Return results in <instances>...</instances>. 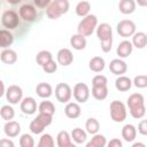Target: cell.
<instances>
[{
  "label": "cell",
  "mask_w": 147,
  "mask_h": 147,
  "mask_svg": "<svg viewBox=\"0 0 147 147\" xmlns=\"http://www.w3.org/2000/svg\"><path fill=\"white\" fill-rule=\"evenodd\" d=\"M126 105L129 107V111L130 115L136 118H142L146 114V107H145V98L141 93H132L127 100H126Z\"/></svg>",
  "instance_id": "cell-1"
},
{
  "label": "cell",
  "mask_w": 147,
  "mask_h": 147,
  "mask_svg": "<svg viewBox=\"0 0 147 147\" xmlns=\"http://www.w3.org/2000/svg\"><path fill=\"white\" fill-rule=\"evenodd\" d=\"M69 10V1L68 0H54L51 1L49 6L46 8V15L51 20H57L63 14Z\"/></svg>",
  "instance_id": "cell-2"
},
{
  "label": "cell",
  "mask_w": 147,
  "mask_h": 147,
  "mask_svg": "<svg viewBox=\"0 0 147 147\" xmlns=\"http://www.w3.org/2000/svg\"><path fill=\"white\" fill-rule=\"evenodd\" d=\"M96 28H98V18L95 15L90 14L80 20L77 26V31L79 34L84 37H88L94 32V30H96Z\"/></svg>",
  "instance_id": "cell-3"
},
{
  "label": "cell",
  "mask_w": 147,
  "mask_h": 147,
  "mask_svg": "<svg viewBox=\"0 0 147 147\" xmlns=\"http://www.w3.org/2000/svg\"><path fill=\"white\" fill-rule=\"evenodd\" d=\"M109 110H110V117L114 122L116 123H121L123 121H125L126 116H127V111H126V107L122 101L118 100H114L111 101L110 106H109Z\"/></svg>",
  "instance_id": "cell-4"
},
{
  "label": "cell",
  "mask_w": 147,
  "mask_h": 147,
  "mask_svg": "<svg viewBox=\"0 0 147 147\" xmlns=\"http://www.w3.org/2000/svg\"><path fill=\"white\" fill-rule=\"evenodd\" d=\"M20 15L14 9H7L1 15V24L6 30H14L20 24Z\"/></svg>",
  "instance_id": "cell-5"
},
{
  "label": "cell",
  "mask_w": 147,
  "mask_h": 147,
  "mask_svg": "<svg viewBox=\"0 0 147 147\" xmlns=\"http://www.w3.org/2000/svg\"><path fill=\"white\" fill-rule=\"evenodd\" d=\"M116 31L123 38L132 37L136 33V24L131 20H122L117 23Z\"/></svg>",
  "instance_id": "cell-6"
},
{
  "label": "cell",
  "mask_w": 147,
  "mask_h": 147,
  "mask_svg": "<svg viewBox=\"0 0 147 147\" xmlns=\"http://www.w3.org/2000/svg\"><path fill=\"white\" fill-rule=\"evenodd\" d=\"M72 96V90L67 83H59L55 86V98L61 103H68Z\"/></svg>",
  "instance_id": "cell-7"
},
{
  "label": "cell",
  "mask_w": 147,
  "mask_h": 147,
  "mask_svg": "<svg viewBox=\"0 0 147 147\" xmlns=\"http://www.w3.org/2000/svg\"><path fill=\"white\" fill-rule=\"evenodd\" d=\"M20 17L25 22H33L37 20L38 13L36 9V6L32 3H24L18 9Z\"/></svg>",
  "instance_id": "cell-8"
},
{
  "label": "cell",
  "mask_w": 147,
  "mask_h": 147,
  "mask_svg": "<svg viewBox=\"0 0 147 147\" xmlns=\"http://www.w3.org/2000/svg\"><path fill=\"white\" fill-rule=\"evenodd\" d=\"M72 95L78 103H85L90 98V88L85 83H77L74 86Z\"/></svg>",
  "instance_id": "cell-9"
},
{
  "label": "cell",
  "mask_w": 147,
  "mask_h": 147,
  "mask_svg": "<svg viewBox=\"0 0 147 147\" xmlns=\"http://www.w3.org/2000/svg\"><path fill=\"white\" fill-rule=\"evenodd\" d=\"M6 99L10 105H17L23 100V90L18 85H10L6 92Z\"/></svg>",
  "instance_id": "cell-10"
},
{
  "label": "cell",
  "mask_w": 147,
  "mask_h": 147,
  "mask_svg": "<svg viewBox=\"0 0 147 147\" xmlns=\"http://www.w3.org/2000/svg\"><path fill=\"white\" fill-rule=\"evenodd\" d=\"M109 70L116 76H123L127 70V64L122 59H114L109 63Z\"/></svg>",
  "instance_id": "cell-11"
},
{
  "label": "cell",
  "mask_w": 147,
  "mask_h": 147,
  "mask_svg": "<svg viewBox=\"0 0 147 147\" xmlns=\"http://www.w3.org/2000/svg\"><path fill=\"white\" fill-rule=\"evenodd\" d=\"M20 108L23 114L25 115H33L37 111V101L32 96L23 98V100L20 103Z\"/></svg>",
  "instance_id": "cell-12"
},
{
  "label": "cell",
  "mask_w": 147,
  "mask_h": 147,
  "mask_svg": "<svg viewBox=\"0 0 147 147\" xmlns=\"http://www.w3.org/2000/svg\"><path fill=\"white\" fill-rule=\"evenodd\" d=\"M56 60L59 64L68 67L74 62V54L69 48H61L56 54Z\"/></svg>",
  "instance_id": "cell-13"
},
{
  "label": "cell",
  "mask_w": 147,
  "mask_h": 147,
  "mask_svg": "<svg viewBox=\"0 0 147 147\" xmlns=\"http://www.w3.org/2000/svg\"><path fill=\"white\" fill-rule=\"evenodd\" d=\"M3 132L8 138H15L21 133V125L16 121L6 122L3 125Z\"/></svg>",
  "instance_id": "cell-14"
},
{
  "label": "cell",
  "mask_w": 147,
  "mask_h": 147,
  "mask_svg": "<svg viewBox=\"0 0 147 147\" xmlns=\"http://www.w3.org/2000/svg\"><path fill=\"white\" fill-rule=\"evenodd\" d=\"M95 31H96V37L99 38L100 41L113 38V29H111L110 24H108V23L99 24Z\"/></svg>",
  "instance_id": "cell-15"
},
{
  "label": "cell",
  "mask_w": 147,
  "mask_h": 147,
  "mask_svg": "<svg viewBox=\"0 0 147 147\" xmlns=\"http://www.w3.org/2000/svg\"><path fill=\"white\" fill-rule=\"evenodd\" d=\"M133 51V45L130 40H123L118 44L117 48H116V53L119 56V59H125L127 56L131 55Z\"/></svg>",
  "instance_id": "cell-16"
},
{
  "label": "cell",
  "mask_w": 147,
  "mask_h": 147,
  "mask_svg": "<svg viewBox=\"0 0 147 147\" xmlns=\"http://www.w3.org/2000/svg\"><path fill=\"white\" fill-rule=\"evenodd\" d=\"M64 114L68 118L71 119L78 118L82 114V108L78 102H68L67 106L64 107Z\"/></svg>",
  "instance_id": "cell-17"
},
{
  "label": "cell",
  "mask_w": 147,
  "mask_h": 147,
  "mask_svg": "<svg viewBox=\"0 0 147 147\" xmlns=\"http://www.w3.org/2000/svg\"><path fill=\"white\" fill-rule=\"evenodd\" d=\"M132 85H133L132 80L129 77L124 76V75L123 76H118L116 78V80H115V87L119 92H126V91H129L132 87Z\"/></svg>",
  "instance_id": "cell-18"
},
{
  "label": "cell",
  "mask_w": 147,
  "mask_h": 147,
  "mask_svg": "<svg viewBox=\"0 0 147 147\" xmlns=\"http://www.w3.org/2000/svg\"><path fill=\"white\" fill-rule=\"evenodd\" d=\"M137 131L138 130L133 124H125L122 127V138L127 142H132L137 137Z\"/></svg>",
  "instance_id": "cell-19"
},
{
  "label": "cell",
  "mask_w": 147,
  "mask_h": 147,
  "mask_svg": "<svg viewBox=\"0 0 147 147\" xmlns=\"http://www.w3.org/2000/svg\"><path fill=\"white\" fill-rule=\"evenodd\" d=\"M86 37L79 34V33H76V34H72L70 37V46L76 49V51H82L86 47Z\"/></svg>",
  "instance_id": "cell-20"
},
{
  "label": "cell",
  "mask_w": 147,
  "mask_h": 147,
  "mask_svg": "<svg viewBox=\"0 0 147 147\" xmlns=\"http://www.w3.org/2000/svg\"><path fill=\"white\" fill-rule=\"evenodd\" d=\"M14 42V36L9 30L2 29L0 31V47L2 49L9 48V46Z\"/></svg>",
  "instance_id": "cell-21"
},
{
  "label": "cell",
  "mask_w": 147,
  "mask_h": 147,
  "mask_svg": "<svg viewBox=\"0 0 147 147\" xmlns=\"http://www.w3.org/2000/svg\"><path fill=\"white\" fill-rule=\"evenodd\" d=\"M36 93L41 99H48L53 94V88L48 83H39L36 86Z\"/></svg>",
  "instance_id": "cell-22"
},
{
  "label": "cell",
  "mask_w": 147,
  "mask_h": 147,
  "mask_svg": "<svg viewBox=\"0 0 147 147\" xmlns=\"http://www.w3.org/2000/svg\"><path fill=\"white\" fill-rule=\"evenodd\" d=\"M132 45L133 47H137L139 49H142L147 46V33L142 32V31H139V32H136L133 36H132Z\"/></svg>",
  "instance_id": "cell-23"
},
{
  "label": "cell",
  "mask_w": 147,
  "mask_h": 147,
  "mask_svg": "<svg viewBox=\"0 0 147 147\" xmlns=\"http://www.w3.org/2000/svg\"><path fill=\"white\" fill-rule=\"evenodd\" d=\"M0 59L5 64H14L17 61V53L10 48L2 49L0 54Z\"/></svg>",
  "instance_id": "cell-24"
},
{
  "label": "cell",
  "mask_w": 147,
  "mask_h": 147,
  "mask_svg": "<svg viewBox=\"0 0 147 147\" xmlns=\"http://www.w3.org/2000/svg\"><path fill=\"white\" fill-rule=\"evenodd\" d=\"M136 6H137V2L134 0H121L118 3V9L122 14L129 15L136 10Z\"/></svg>",
  "instance_id": "cell-25"
},
{
  "label": "cell",
  "mask_w": 147,
  "mask_h": 147,
  "mask_svg": "<svg viewBox=\"0 0 147 147\" xmlns=\"http://www.w3.org/2000/svg\"><path fill=\"white\" fill-rule=\"evenodd\" d=\"M106 67V62L101 56H94L88 62V68L93 72H101Z\"/></svg>",
  "instance_id": "cell-26"
},
{
  "label": "cell",
  "mask_w": 147,
  "mask_h": 147,
  "mask_svg": "<svg viewBox=\"0 0 147 147\" xmlns=\"http://www.w3.org/2000/svg\"><path fill=\"white\" fill-rule=\"evenodd\" d=\"M71 144V134L68 131H60L56 136V145L57 147H68Z\"/></svg>",
  "instance_id": "cell-27"
},
{
  "label": "cell",
  "mask_w": 147,
  "mask_h": 147,
  "mask_svg": "<svg viewBox=\"0 0 147 147\" xmlns=\"http://www.w3.org/2000/svg\"><path fill=\"white\" fill-rule=\"evenodd\" d=\"M71 139L75 144H83L87 139V132L80 127H75L71 131Z\"/></svg>",
  "instance_id": "cell-28"
},
{
  "label": "cell",
  "mask_w": 147,
  "mask_h": 147,
  "mask_svg": "<svg viewBox=\"0 0 147 147\" xmlns=\"http://www.w3.org/2000/svg\"><path fill=\"white\" fill-rule=\"evenodd\" d=\"M38 111L40 114H47V115H51L53 116L54 113H55V106L52 101H48V100H44L39 103L38 106Z\"/></svg>",
  "instance_id": "cell-29"
},
{
  "label": "cell",
  "mask_w": 147,
  "mask_h": 147,
  "mask_svg": "<svg viewBox=\"0 0 147 147\" xmlns=\"http://www.w3.org/2000/svg\"><path fill=\"white\" fill-rule=\"evenodd\" d=\"M76 14L80 17H86L87 15H90V10H91V3L88 1H79L76 5Z\"/></svg>",
  "instance_id": "cell-30"
},
{
  "label": "cell",
  "mask_w": 147,
  "mask_h": 147,
  "mask_svg": "<svg viewBox=\"0 0 147 147\" xmlns=\"http://www.w3.org/2000/svg\"><path fill=\"white\" fill-rule=\"evenodd\" d=\"M52 60H53L52 53H51L49 51H46V49L40 51V52L36 55V62H37V64H39L41 68H42L47 62H49V61H52Z\"/></svg>",
  "instance_id": "cell-31"
},
{
  "label": "cell",
  "mask_w": 147,
  "mask_h": 147,
  "mask_svg": "<svg viewBox=\"0 0 147 147\" xmlns=\"http://www.w3.org/2000/svg\"><path fill=\"white\" fill-rule=\"evenodd\" d=\"M85 129H86V132L90 133V134H96L100 130V123L96 118L94 117H91V118H87L86 123H85Z\"/></svg>",
  "instance_id": "cell-32"
},
{
  "label": "cell",
  "mask_w": 147,
  "mask_h": 147,
  "mask_svg": "<svg viewBox=\"0 0 147 147\" xmlns=\"http://www.w3.org/2000/svg\"><path fill=\"white\" fill-rule=\"evenodd\" d=\"M92 95L94 99L102 101L108 96V88L107 86H93L92 87Z\"/></svg>",
  "instance_id": "cell-33"
},
{
  "label": "cell",
  "mask_w": 147,
  "mask_h": 147,
  "mask_svg": "<svg viewBox=\"0 0 147 147\" xmlns=\"http://www.w3.org/2000/svg\"><path fill=\"white\" fill-rule=\"evenodd\" d=\"M0 116L2 119H5L6 122H9L14 118L15 116V110L10 105H3L0 108Z\"/></svg>",
  "instance_id": "cell-34"
},
{
  "label": "cell",
  "mask_w": 147,
  "mask_h": 147,
  "mask_svg": "<svg viewBox=\"0 0 147 147\" xmlns=\"http://www.w3.org/2000/svg\"><path fill=\"white\" fill-rule=\"evenodd\" d=\"M37 147H55V141L54 138L49 133H44L39 138Z\"/></svg>",
  "instance_id": "cell-35"
},
{
  "label": "cell",
  "mask_w": 147,
  "mask_h": 147,
  "mask_svg": "<svg viewBox=\"0 0 147 147\" xmlns=\"http://www.w3.org/2000/svg\"><path fill=\"white\" fill-rule=\"evenodd\" d=\"M45 125L36 117L34 119H32L31 121V123H30V126H29V129H30V131L32 132V133H34V134H40V133H42L44 132V130H45Z\"/></svg>",
  "instance_id": "cell-36"
},
{
  "label": "cell",
  "mask_w": 147,
  "mask_h": 147,
  "mask_svg": "<svg viewBox=\"0 0 147 147\" xmlns=\"http://www.w3.org/2000/svg\"><path fill=\"white\" fill-rule=\"evenodd\" d=\"M95 147H106L107 146V139L103 134H100V133H96L92 137V139L90 140Z\"/></svg>",
  "instance_id": "cell-37"
},
{
  "label": "cell",
  "mask_w": 147,
  "mask_h": 147,
  "mask_svg": "<svg viewBox=\"0 0 147 147\" xmlns=\"http://www.w3.org/2000/svg\"><path fill=\"white\" fill-rule=\"evenodd\" d=\"M20 146L21 147H34V139L31 134L24 133L20 138Z\"/></svg>",
  "instance_id": "cell-38"
},
{
  "label": "cell",
  "mask_w": 147,
  "mask_h": 147,
  "mask_svg": "<svg viewBox=\"0 0 147 147\" xmlns=\"http://www.w3.org/2000/svg\"><path fill=\"white\" fill-rule=\"evenodd\" d=\"M133 85L138 88H145L147 87V75H138L132 80Z\"/></svg>",
  "instance_id": "cell-39"
},
{
  "label": "cell",
  "mask_w": 147,
  "mask_h": 147,
  "mask_svg": "<svg viewBox=\"0 0 147 147\" xmlns=\"http://www.w3.org/2000/svg\"><path fill=\"white\" fill-rule=\"evenodd\" d=\"M108 79L103 75H95L92 79V86H107Z\"/></svg>",
  "instance_id": "cell-40"
},
{
  "label": "cell",
  "mask_w": 147,
  "mask_h": 147,
  "mask_svg": "<svg viewBox=\"0 0 147 147\" xmlns=\"http://www.w3.org/2000/svg\"><path fill=\"white\" fill-rule=\"evenodd\" d=\"M57 62H55L54 60H52V61H49V62H47L44 67H42V70L46 72V74H53V72H55L56 70H57Z\"/></svg>",
  "instance_id": "cell-41"
},
{
  "label": "cell",
  "mask_w": 147,
  "mask_h": 147,
  "mask_svg": "<svg viewBox=\"0 0 147 147\" xmlns=\"http://www.w3.org/2000/svg\"><path fill=\"white\" fill-rule=\"evenodd\" d=\"M37 118L45 125V126H48V125H51L52 124V122H53V116H51V115H47V114H38L37 115Z\"/></svg>",
  "instance_id": "cell-42"
},
{
  "label": "cell",
  "mask_w": 147,
  "mask_h": 147,
  "mask_svg": "<svg viewBox=\"0 0 147 147\" xmlns=\"http://www.w3.org/2000/svg\"><path fill=\"white\" fill-rule=\"evenodd\" d=\"M100 46H101V51H102V52H105V53L110 52V49H111V47H113V38L100 41Z\"/></svg>",
  "instance_id": "cell-43"
},
{
  "label": "cell",
  "mask_w": 147,
  "mask_h": 147,
  "mask_svg": "<svg viewBox=\"0 0 147 147\" xmlns=\"http://www.w3.org/2000/svg\"><path fill=\"white\" fill-rule=\"evenodd\" d=\"M138 132L142 136H147V119H142L138 124Z\"/></svg>",
  "instance_id": "cell-44"
},
{
  "label": "cell",
  "mask_w": 147,
  "mask_h": 147,
  "mask_svg": "<svg viewBox=\"0 0 147 147\" xmlns=\"http://www.w3.org/2000/svg\"><path fill=\"white\" fill-rule=\"evenodd\" d=\"M106 147H123V144L118 138H114V139H110L107 142Z\"/></svg>",
  "instance_id": "cell-45"
},
{
  "label": "cell",
  "mask_w": 147,
  "mask_h": 147,
  "mask_svg": "<svg viewBox=\"0 0 147 147\" xmlns=\"http://www.w3.org/2000/svg\"><path fill=\"white\" fill-rule=\"evenodd\" d=\"M0 147H15V144L11 139L8 138H2L0 140Z\"/></svg>",
  "instance_id": "cell-46"
},
{
  "label": "cell",
  "mask_w": 147,
  "mask_h": 147,
  "mask_svg": "<svg viewBox=\"0 0 147 147\" xmlns=\"http://www.w3.org/2000/svg\"><path fill=\"white\" fill-rule=\"evenodd\" d=\"M49 3H51V1L49 0H36L34 2H33V5L37 7V8H44V7H48L49 6Z\"/></svg>",
  "instance_id": "cell-47"
},
{
  "label": "cell",
  "mask_w": 147,
  "mask_h": 147,
  "mask_svg": "<svg viewBox=\"0 0 147 147\" xmlns=\"http://www.w3.org/2000/svg\"><path fill=\"white\" fill-rule=\"evenodd\" d=\"M131 147H146V145L144 142H141V141H136V142L132 144Z\"/></svg>",
  "instance_id": "cell-48"
},
{
  "label": "cell",
  "mask_w": 147,
  "mask_h": 147,
  "mask_svg": "<svg viewBox=\"0 0 147 147\" xmlns=\"http://www.w3.org/2000/svg\"><path fill=\"white\" fill-rule=\"evenodd\" d=\"M138 6H147V1H138Z\"/></svg>",
  "instance_id": "cell-49"
},
{
  "label": "cell",
  "mask_w": 147,
  "mask_h": 147,
  "mask_svg": "<svg viewBox=\"0 0 147 147\" xmlns=\"http://www.w3.org/2000/svg\"><path fill=\"white\" fill-rule=\"evenodd\" d=\"M85 147H95V146H94V145H93L91 141H88V142L86 144V146H85Z\"/></svg>",
  "instance_id": "cell-50"
},
{
  "label": "cell",
  "mask_w": 147,
  "mask_h": 147,
  "mask_svg": "<svg viewBox=\"0 0 147 147\" xmlns=\"http://www.w3.org/2000/svg\"><path fill=\"white\" fill-rule=\"evenodd\" d=\"M68 147H77V146H76V145H75L74 142H71V144H70V145H69Z\"/></svg>",
  "instance_id": "cell-51"
}]
</instances>
